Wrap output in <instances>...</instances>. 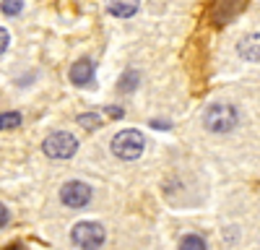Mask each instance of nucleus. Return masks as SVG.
Segmentation results:
<instances>
[{"mask_svg":"<svg viewBox=\"0 0 260 250\" xmlns=\"http://www.w3.org/2000/svg\"><path fill=\"white\" fill-rule=\"evenodd\" d=\"M143 149H146V141H143V136L138 131H120L112 138V151L120 159H127V162L138 159L143 154Z\"/></svg>","mask_w":260,"mask_h":250,"instance_id":"nucleus-1","label":"nucleus"},{"mask_svg":"<svg viewBox=\"0 0 260 250\" xmlns=\"http://www.w3.org/2000/svg\"><path fill=\"white\" fill-rule=\"evenodd\" d=\"M203 125L211 133H226L237 125V110L229 104H213L203 115Z\"/></svg>","mask_w":260,"mask_h":250,"instance_id":"nucleus-2","label":"nucleus"},{"mask_svg":"<svg viewBox=\"0 0 260 250\" xmlns=\"http://www.w3.org/2000/svg\"><path fill=\"white\" fill-rule=\"evenodd\" d=\"M73 242L81 250H99L104 245V227L96 222H81L73 227Z\"/></svg>","mask_w":260,"mask_h":250,"instance_id":"nucleus-3","label":"nucleus"},{"mask_svg":"<svg viewBox=\"0 0 260 250\" xmlns=\"http://www.w3.org/2000/svg\"><path fill=\"white\" fill-rule=\"evenodd\" d=\"M42 151L52 159H71L78 151V141L71 133H52L42 143Z\"/></svg>","mask_w":260,"mask_h":250,"instance_id":"nucleus-4","label":"nucleus"},{"mask_svg":"<svg viewBox=\"0 0 260 250\" xmlns=\"http://www.w3.org/2000/svg\"><path fill=\"white\" fill-rule=\"evenodd\" d=\"M60 201L71 208H81L91 201V188L86 182H78V180H71L60 188Z\"/></svg>","mask_w":260,"mask_h":250,"instance_id":"nucleus-5","label":"nucleus"},{"mask_svg":"<svg viewBox=\"0 0 260 250\" xmlns=\"http://www.w3.org/2000/svg\"><path fill=\"white\" fill-rule=\"evenodd\" d=\"M71 81L76 83V86H86V83H91V81H94V66H91V60H78V63H73Z\"/></svg>","mask_w":260,"mask_h":250,"instance_id":"nucleus-6","label":"nucleus"},{"mask_svg":"<svg viewBox=\"0 0 260 250\" xmlns=\"http://www.w3.org/2000/svg\"><path fill=\"white\" fill-rule=\"evenodd\" d=\"M242 8H245V3H216L213 6V21L216 24H226V21H232Z\"/></svg>","mask_w":260,"mask_h":250,"instance_id":"nucleus-7","label":"nucleus"},{"mask_svg":"<svg viewBox=\"0 0 260 250\" xmlns=\"http://www.w3.org/2000/svg\"><path fill=\"white\" fill-rule=\"evenodd\" d=\"M237 50L245 60H260V34H247L245 39H240Z\"/></svg>","mask_w":260,"mask_h":250,"instance_id":"nucleus-8","label":"nucleus"},{"mask_svg":"<svg viewBox=\"0 0 260 250\" xmlns=\"http://www.w3.org/2000/svg\"><path fill=\"white\" fill-rule=\"evenodd\" d=\"M180 250H206V240L201 235H185L180 240Z\"/></svg>","mask_w":260,"mask_h":250,"instance_id":"nucleus-9","label":"nucleus"},{"mask_svg":"<svg viewBox=\"0 0 260 250\" xmlns=\"http://www.w3.org/2000/svg\"><path fill=\"white\" fill-rule=\"evenodd\" d=\"M110 13L112 16H136L138 13V3H110Z\"/></svg>","mask_w":260,"mask_h":250,"instance_id":"nucleus-10","label":"nucleus"},{"mask_svg":"<svg viewBox=\"0 0 260 250\" xmlns=\"http://www.w3.org/2000/svg\"><path fill=\"white\" fill-rule=\"evenodd\" d=\"M138 71H133V68H127L125 73H122V78H120V89L122 91H133L136 86H138Z\"/></svg>","mask_w":260,"mask_h":250,"instance_id":"nucleus-11","label":"nucleus"},{"mask_svg":"<svg viewBox=\"0 0 260 250\" xmlns=\"http://www.w3.org/2000/svg\"><path fill=\"white\" fill-rule=\"evenodd\" d=\"M21 125V115L18 112H0V131H11Z\"/></svg>","mask_w":260,"mask_h":250,"instance_id":"nucleus-12","label":"nucleus"},{"mask_svg":"<svg viewBox=\"0 0 260 250\" xmlns=\"http://www.w3.org/2000/svg\"><path fill=\"white\" fill-rule=\"evenodd\" d=\"M78 125L86 128V131H96L102 125V117L99 115H78Z\"/></svg>","mask_w":260,"mask_h":250,"instance_id":"nucleus-13","label":"nucleus"},{"mask_svg":"<svg viewBox=\"0 0 260 250\" xmlns=\"http://www.w3.org/2000/svg\"><path fill=\"white\" fill-rule=\"evenodd\" d=\"M0 8H3V13L6 16H16V13H21V8H24V3H13V0H6V3H0Z\"/></svg>","mask_w":260,"mask_h":250,"instance_id":"nucleus-14","label":"nucleus"},{"mask_svg":"<svg viewBox=\"0 0 260 250\" xmlns=\"http://www.w3.org/2000/svg\"><path fill=\"white\" fill-rule=\"evenodd\" d=\"M8 219H11V214H8V208L0 203V229H3L6 224H8Z\"/></svg>","mask_w":260,"mask_h":250,"instance_id":"nucleus-15","label":"nucleus"},{"mask_svg":"<svg viewBox=\"0 0 260 250\" xmlns=\"http://www.w3.org/2000/svg\"><path fill=\"white\" fill-rule=\"evenodd\" d=\"M6 47H8V32L0 26V52H6Z\"/></svg>","mask_w":260,"mask_h":250,"instance_id":"nucleus-16","label":"nucleus"},{"mask_svg":"<svg viewBox=\"0 0 260 250\" xmlns=\"http://www.w3.org/2000/svg\"><path fill=\"white\" fill-rule=\"evenodd\" d=\"M107 110H110L112 117H122V110H120V107H107Z\"/></svg>","mask_w":260,"mask_h":250,"instance_id":"nucleus-17","label":"nucleus"},{"mask_svg":"<svg viewBox=\"0 0 260 250\" xmlns=\"http://www.w3.org/2000/svg\"><path fill=\"white\" fill-rule=\"evenodd\" d=\"M3 250H26L21 242H13V245H8V247H3Z\"/></svg>","mask_w":260,"mask_h":250,"instance_id":"nucleus-18","label":"nucleus"}]
</instances>
